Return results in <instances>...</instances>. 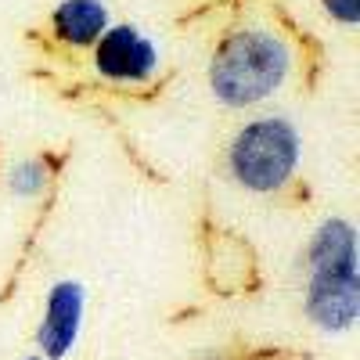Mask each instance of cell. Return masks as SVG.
Listing matches in <instances>:
<instances>
[{"instance_id":"obj_9","label":"cell","mask_w":360,"mask_h":360,"mask_svg":"<svg viewBox=\"0 0 360 360\" xmlns=\"http://www.w3.org/2000/svg\"><path fill=\"white\" fill-rule=\"evenodd\" d=\"M22 360H47V356H40V353H29V356H22Z\"/></svg>"},{"instance_id":"obj_6","label":"cell","mask_w":360,"mask_h":360,"mask_svg":"<svg viewBox=\"0 0 360 360\" xmlns=\"http://www.w3.org/2000/svg\"><path fill=\"white\" fill-rule=\"evenodd\" d=\"M112 22L108 0H58L51 8V37L69 51H90Z\"/></svg>"},{"instance_id":"obj_10","label":"cell","mask_w":360,"mask_h":360,"mask_svg":"<svg viewBox=\"0 0 360 360\" xmlns=\"http://www.w3.org/2000/svg\"><path fill=\"white\" fill-rule=\"evenodd\" d=\"M213 360H217V356H213Z\"/></svg>"},{"instance_id":"obj_8","label":"cell","mask_w":360,"mask_h":360,"mask_svg":"<svg viewBox=\"0 0 360 360\" xmlns=\"http://www.w3.org/2000/svg\"><path fill=\"white\" fill-rule=\"evenodd\" d=\"M317 8L321 15L339 25L342 33H356V25H360V0H317Z\"/></svg>"},{"instance_id":"obj_7","label":"cell","mask_w":360,"mask_h":360,"mask_svg":"<svg viewBox=\"0 0 360 360\" xmlns=\"http://www.w3.org/2000/svg\"><path fill=\"white\" fill-rule=\"evenodd\" d=\"M51 169H54V166H51V159H44V155H22V159H15V162L8 166L4 188H8V195L18 198V202H33V198H40V195L47 191Z\"/></svg>"},{"instance_id":"obj_5","label":"cell","mask_w":360,"mask_h":360,"mask_svg":"<svg viewBox=\"0 0 360 360\" xmlns=\"http://www.w3.org/2000/svg\"><path fill=\"white\" fill-rule=\"evenodd\" d=\"M90 292L79 278H54L44 292V310L37 321V353L47 360H69L86 328Z\"/></svg>"},{"instance_id":"obj_3","label":"cell","mask_w":360,"mask_h":360,"mask_svg":"<svg viewBox=\"0 0 360 360\" xmlns=\"http://www.w3.org/2000/svg\"><path fill=\"white\" fill-rule=\"evenodd\" d=\"M303 162V134L288 115L245 119L224 144V176L245 195H281Z\"/></svg>"},{"instance_id":"obj_4","label":"cell","mask_w":360,"mask_h":360,"mask_svg":"<svg viewBox=\"0 0 360 360\" xmlns=\"http://www.w3.org/2000/svg\"><path fill=\"white\" fill-rule=\"evenodd\" d=\"M90 65L112 86H144L162 69V47L134 22H112L90 47Z\"/></svg>"},{"instance_id":"obj_2","label":"cell","mask_w":360,"mask_h":360,"mask_svg":"<svg viewBox=\"0 0 360 360\" xmlns=\"http://www.w3.org/2000/svg\"><path fill=\"white\" fill-rule=\"evenodd\" d=\"M295 72L292 44L270 25H234L213 47L205 65V86L217 105L249 112L274 101Z\"/></svg>"},{"instance_id":"obj_1","label":"cell","mask_w":360,"mask_h":360,"mask_svg":"<svg viewBox=\"0 0 360 360\" xmlns=\"http://www.w3.org/2000/svg\"><path fill=\"white\" fill-rule=\"evenodd\" d=\"M299 307L314 332L342 339L360 317V252L349 217H324L299 249Z\"/></svg>"}]
</instances>
